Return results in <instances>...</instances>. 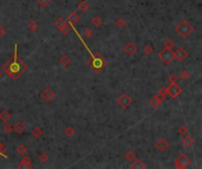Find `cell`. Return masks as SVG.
<instances>
[{
	"instance_id": "f546056e",
	"label": "cell",
	"mask_w": 202,
	"mask_h": 169,
	"mask_svg": "<svg viewBox=\"0 0 202 169\" xmlns=\"http://www.w3.org/2000/svg\"><path fill=\"white\" fill-rule=\"evenodd\" d=\"M91 22H92V25L95 27H101L102 22H103V19H102L99 15H95L92 20H91Z\"/></svg>"
},
{
	"instance_id": "44dd1931",
	"label": "cell",
	"mask_w": 202,
	"mask_h": 169,
	"mask_svg": "<svg viewBox=\"0 0 202 169\" xmlns=\"http://www.w3.org/2000/svg\"><path fill=\"white\" fill-rule=\"evenodd\" d=\"M162 104H163V102H162L160 99L157 98V95H155L154 98H151V100L149 101V104H150L153 108H155V109H156V108H158Z\"/></svg>"
},
{
	"instance_id": "2e32d148",
	"label": "cell",
	"mask_w": 202,
	"mask_h": 169,
	"mask_svg": "<svg viewBox=\"0 0 202 169\" xmlns=\"http://www.w3.org/2000/svg\"><path fill=\"white\" fill-rule=\"evenodd\" d=\"M79 20H81V18H79V15L77 14V12H72V13L69 15V18H67V22H69L71 26H74V25H76Z\"/></svg>"
},
{
	"instance_id": "1f68e13d",
	"label": "cell",
	"mask_w": 202,
	"mask_h": 169,
	"mask_svg": "<svg viewBox=\"0 0 202 169\" xmlns=\"http://www.w3.org/2000/svg\"><path fill=\"white\" fill-rule=\"evenodd\" d=\"M154 52V48H153V46L150 45H145L143 47V53L145 54V55H150L151 53Z\"/></svg>"
},
{
	"instance_id": "cb8c5ba5",
	"label": "cell",
	"mask_w": 202,
	"mask_h": 169,
	"mask_svg": "<svg viewBox=\"0 0 202 169\" xmlns=\"http://www.w3.org/2000/svg\"><path fill=\"white\" fill-rule=\"evenodd\" d=\"M43 129H41L40 127H36V128H33V130H32V136L34 137V139H37V140H39L41 136H43Z\"/></svg>"
},
{
	"instance_id": "f1b7e54d",
	"label": "cell",
	"mask_w": 202,
	"mask_h": 169,
	"mask_svg": "<svg viewBox=\"0 0 202 169\" xmlns=\"http://www.w3.org/2000/svg\"><path fill=\"white\" fill-rule=\"evenodd\" d=\"M179 77H180V79H181V80H183V81H188L189 79H190V77H191V74H190V73H189L187 69H182Z\"/></svg>"
},
{
	"instance_id": "74e56055",
	"label": "cell",
	"mask_w": 202,
	"mask_h": 169,
	"mask_svg": "<svg viewBox=\"0 0 202 169\" xmlns=\"http://www.w3.org/2000/svg\"><path fill=\"white\" fill-rule=\"evenodd\" d=\"M7 33V29L5 26H0V38H4L5 35H6Z\"/></svg>"
},
{
	"instance_id": "ffe728a7",
	"label": "cell",
	"mask_w": 202,
	"mask_h": 169,
	"mask_svg": "<svg viewBox=\"0 0 202 169\" xmlns=\"http://www.w3.org/2000/svg\"><path fill=\"white\" fill-rule=\"evenodd\" d=\"M115 25H116V27L118 29H122V28H124V27L127 26V20H125V18H123V17H118L117 19L115 20Z\"/></svg>"
},
{
	"instance_id": "d6986e66",
	"label": "cell",
	"mask_w": 202,
	"mask_h": 169,
	"mask_svg": "<svg viewBox=\"0 0 202 169\" xmlns=\"http://www.w3.org/2000/svg\"><path fill=\"white\" fill-rule=\"evenodd\" d=\"M13 130L17 133V134H24V132H25V124L24 122H21V121H18L17 124L13 126Z\"/></svg>"
},
{
	"instance_id": "277c9868",
	"label": "cell",
	"mask_w": 202,
	"mask_h": 169,
	"mask_svg": "<svg viewBox=\"0 0 202 169\" xmlns=\"http://www.w3.org/2000/svg\"><path fill=\"white\" fill-rule=\"evenodd\" d=\"M158 58L164 65H169L174 60V52H173L171 48H166L164 47L161 52L158 53Z\"/></svg>"
},
{
	"instance_id": "52a82bcc",
	"label": "cell",
	"mask_w": 202,
	"mask_h": 169,
	"mask_svg": "<svg viewBox=\"0 0 202 169\" xmlns=\"http://www.w3.org/2000/svg\"><path fill=\"white\" fill-rule=\"evenodd\" d=\"M117 104L122 109H127L130 104H133V99L130 98L128 94H122L121 96L117 99Z\"/></svg>"
},
{
	"instance_id": "8d00e7d4",
	"label": "cell",
	"mask_w": 202,
	"mask_h": 169,
	"mask_svg": "<svg viewBox=\"0 0 202 169\" xmlns=\"http://www.w3.org/2000/svg\"><path fill=\"white\" fill-rule=\"evenodd\" d=\"M38 1V4H39V6L41 7H46L50 5V2H51V0H37Z\"/></svg>"
},
{
	"instance_id": "4316f807",
	"label": "cell",
	"mask_w": 202,
	"mask_h": 169,
	"mask_svg": "<svg viewBox=\"0 0 202 169\" xmlns=\"http://www.w3.org/2000/svg\"><path fill=\"white\" fill-rule=\"evenodd\" d=\"M83 35L86 39H92L94 38V29H91L90 27H85L84 31H83Z\"/></svg>"
},
{
	"instance_id": "484cf974",
	"label": "cell",
	"mask_w": 202,
	"mask_h": 169,
	"mask_svg": "<svg viewBox=\"0 0 202 169\" xmlns=\"http://www.w3.org/2000/svg\"><path fill=\"white\" fill-rule=\"evenodd\" d=\"M70 58L67 57V55H61V58L58 59V64L59 65H61V66H64V67H66L69 64H70Z\"/></svg>"
},
{
	"instance_id": "6da1fadb",
	"label": "cell",
	"mask_w": 202,
	"mask_h": 169,
	"mask_svg": "<svg viewBox=\"0 0 202 169\" xmlns=\"http://www.w3.org/2000/svg\"><path fill=\"white\" fill-rule=\"evenodd\" d=\"M2 67H4V71L6 72L11 77V79H13V80H18L21 74L27 69L26 64L17 60V54H14V57L10 61L4 64Z\"/></svg>"
},
{
	"instance_id": "9a60e30c",
	"label": "cell",
	"mask_w": 202,
	"mask_h": 169,
	"mask_svg": "<svg viewBox=\"0 0 202 169\" xmlns=\"http://www.w3.org/2000/svg\"><path fill=\"white\" fill-rule=\"evenodd\" d=\"M89 8H90V4H89L86 0H82V1L78 2V5H77V10L81 11V12H83V13L88 12Z\"/></svg>"
},
{
	"instance_id": "9c48e42d",
	"label": "cell",
	"mask_w": 202,
	"mask_h": 169,
	"mask_svg": "<svg viewBox=\"0 0 202 169\" xmlns=\"http://www.w3.org/2000/svg\"><path fill=\"white\" fill-rule=\"evenodd\" d=\"M187 58H188V52L183 47L176 48L175 53H174V59H176L179 62H183Z\"/></svg>"
},
{
	"instance_id": "836d02e7",
	"label": "cell",
	"mask_w": 202,
	"mask_h": 169,
	"mask_svg": "<svg viewBox=\"0 0 202 169\" xmlns=\"http://www.w3.org/2000/svg\"><path fill=\"white\" fill-rule=\"evenodd\" d=\"M12 130H13V126H12V124H10L8 122H7V124H5V126H4V132H5L6 134H10V133H12Z\"/></svg>"
},
{
	"instance_id": "83f0119b",
	"label": "cell",
	"mask_w": 202,
	"mask_h": 169,
	"mask_svg": "<svg viewBox=\"0 0 202 169\" xmlns=\"http://www.w3.org/2000/svg\"><path fill=\"white\" fill-rule=\"evenodd\" d=\"M64 134H65V136H67V137H72V136H74V134H76V130H74V128L72 126H69V127H66V128L64 129Z\"/></svg>"
},
{
	"instance_id": "ac0fdd59",
	"label": "cell",
	"mask_w": 202,
	"mask_h": 169,
	"mask_svg": "<svg viewBox=\"0 0 202 169\" xmlns=\"http://www.w3.org/2000/svg\"><path fill=\"white\" fill-rule=\"evenodd\" d=\"M182 144H183L184 148H190V147L194 144V140H193V137L189 136L188 134L184 135V136H183V140H182Z\"/></svg>"
},
{
	"instance_id": "d590c367",
	"label": "cell",
	"mask_w": 202,
	"mask_h": 169,
	"mask_svg": "<svg viewBox=\"0 0 202 169\" xmlns=\"http://www.w3.org/2000/svg\"><path fill=\"white\" fill-rule=\"evenodd\" d=\"M177 80H179V77H177L176 74H174V73L169 75V82H170V84H176Z\"/></svg>"
},
{
	"instance_id": "603a6c76",
	"label": "cell",
	"mask_w": 202,
	"mask_h": 169,
	"mask_svg": "<svg viewBox=\"0 0 202 169\" xmlns=\"http://www.w3.org/2000/svg\"><path fill=\"white\" fill-rule=\"evenodd\" d=\"M17 153L20 156H25L27 153H28V148H27L25 144H19V146L17 147Z\"/></svg>"
},
{
	"instance_id": "e575fe53",
	"label": "cell",
	"mask_w": 202,
	"mask_h": 169,
	"mask_svg": "<svg viewBox=\"0 0 202 169\" xmlns=\"http://www.w3.org/2000/svg\"><path fill=\"white\" fill-rule=\"evenodd\" d=\"M179 134H180L181 136H184V135H187V134H188V129H187V127H184V126H181V127L179 128Z\"/></svg>"
},
{
	"instance_id": "f35d334b",
	"label": "cell",
	"mask_w": 202,
	"mask_h": 169,
	"mask_svg": "<svg viewBox=\"0 0 202 169\" xmlns=\"http://www.w3.org/2000/svg\"><path fill=\"white\" fill-rule=\"evenodd\" d=\"M6 147L4 146V144H1L0 143V155H2V156H6Z\"/></svg>"
},
{
	"instance_id": "8992f818",
	"label": "cell",
	"mask_w": 202,
	"mask_h": 169,
	"mask_svg": "<svg viewBox=\"0 0 202 169\" xmlns=\"http://www.w3.org/2000/svg\"><path fill=\"white\" fill-rule=\"evenodd\" d=\"M166 92H167V95H169L170 98L175 99L181 94L182 88L177 84H170V86H168L166 88Z\"/></svg>"
},
{
	"instance_id": "7c38bea8",
	"label": "cell",
	"mask_w": 202,
	"mask_h": 169,
	"mask_svg": "<svg viewBox=\"0 0 202 169\" xmlns=\"http://www.w3.org/2000/svg\"><path fill=\"white\" fill-rule=\"evenodd\" d=\"M32 167V160L27 156H23L20 163L18 164V168H31Z\"/></svg>"
},
{
	"instance_id": "e0dca14e",
	"label": "cell",
	"mask_w": 202,
	"mask_h": 169,
	"mask_svg": "<svg viewBox=\"0 0 202 169\" xmlns=\"http://www.w3.org/2000/svg\"><path fill=\"white\" fill-rule=\"evenodd\" d=\"M11 117H12L11 113L8 111H6V109H2V111L0 112V121H2L4 124H7L11 120Z\"/></svg>"
},
{
	"instance_id": "4dcf8cb0",
	"label": "cell",
	"mask_w": 202,
	"mask_h": 169,
	"mask_svg": "<svg viewBox=\"0 0 202 169\" xmlns=\"http://www.w3.org/2000/svg\"><path fill=\"white\" fill-rule=\"evenodd\" d=\"M38 159H39V161H40L41 163H46L48 160H50V157H48V155H47L46 153H40L39 154V156H38Z\"/></svg>"
},
{
	"instance_id": "30bf717a",
	"label": "cell",
	"mask_w": 202,
	"mask_h": 169,
	"mask_svg": "<svg viewBox=\"0 0 202 169\" xmlns=\"http://www.w3.org/2000/svg\"><path fill=\"white\" fill-rule=\"evenodd\" d=\"M155 147L160 150V151H166V150L169 149L170 143H169V141L167 140V139H164V137H160V139L155 142Z\"/></svg>"
},
{
	"instance_id": "3957f363",
	"label": "cell",
	"mask_w": 202,
	"mask_h": 169,
	"mask_svg": "<svg viewBox=\"0 0 202 169\" xmlns=\"http://www.w3.org/2000/svg\"><path fill=\"white\" fill-rule=\"evenodd\" d=\"M88 66L90 69H92L96 73H99L104 68V66H105V60L102 58V55L96 53L94 59L88 60Z\"/></svg>"
},
{
	"instance_id": "7402d4cb",
	"label": "cell",
	"mask_w": 202,
	"mask_h": 169,
	"mask_svg": "<svg viewBox=\"0 0 202 169\" xmlns=\"http://www.w3.org/2000/svg\"><path fill=\"white\" fill-rule=\"evenodd\" d=\"M27 27H28V29L31 32H37L39 29V22L37 20H32V21H30V24H28Z\"/></svg>"
},
{
	"instance_id": "ab89813d",
	"label": "cell",
	"mask_w": 202,
	"mask_h": 169,
	"mask_svg": "<svg viewBox=\"0 0 202 169\" xmlns=\"http://www.w3.org/2000/svg\"><path fill=\"white\" fill-rule=\"evenodd\" d=\"M2 75H4V74H2V72H1V71H0V79H1V78H2Z\"/></svg>"
},
{
	"instance_id": "4fadbf2b",
	"label": "cell",
	"mask_w": 202,
	"mask_h": 169,
	"mask_svg": "<svg viewBox=\"0 0 202 169\" xmlns=\"http://www.w3.org/2000/svg\"><path fill=\"white\" fill-rule=\"evenodd\" d=\"M67 25V21L63 17H59V18H57L56 19V21H54V27L58 29V31H61V29H63L64 27Z\"/></svg>"
},
{
	"instance_id": "ba28073f",
	"label": "cell",
	"mask_w": 202,
	"mask_h": 169,
	"mask_svg": "<svg viewBox=\"0 0 202 169\" xmlns=\"http://www.w3.org/2000/svg\"><path fill=\"white\" fill-rule=\"evenodd\" d=\"M54 96H56V93L51 88H48V87L45 88L40 94V99L43 101H45V102H51L54 99Z\"/></svg>"
},
{
	"instance_id": "5bb4252c",
	"label": "cell",
	"mask_w": 202,
	"mask_h": 169,
	"mask_svg": "<svg viewBox=\"0 0 202 169\" xmlns=\"http://www.w3.org/2000/svg\"><path fill=\"white\" fill-rule=\"evenodd\" d=\"M130 168L131 169H145L147 168V164H144L143 161H141L140 159H135L134 161L131 162Z\"/></svg>"
},
{
	"instance_id": "d4e9b609",
	"label": "cell",
	"mask_w": 202,
	"mask_h": 169,
	"mask_svg": "<svg viewBox=\"0 0 202 169\" xmlns=\"http://www.w3.org/2000/svg\"><path fill=\"white\" fill-rule=\"evenodd\" d=\"M124 159H125L128 162H133L135 159H136V154H135L134 150H128V151L124 154Z\"/></svg>"
},
{
	"instance_id": "5b68a950",
	"label": "cell",
	"mask_w": 202,
	"mask_h": 169,
	"mask_svg": "<svg viewBox=\"0 0 202 169\" xmlns=\"http://www.w3.org/2000/svg\"><path fill=\"white\" fill-rule=\"evenodd\" d=\"M190 166V160L186 154H180L177 156V159L175 160V167L180 169L188 168Z\"/></svg>"
},
{
	"instance_id": "8fae6325",
	"label": "cell",
	"mask_w": 202,
	"mask_h": 169,
	"mask_svg": "<svg viewBox=\"0 0 202 169\" xmlns=\"http://www.w3.org/2000/svg\"><path fill=\"white\" fill-rule=\"evenodd\" d=\"M137 49H138V47H137V45H136L135 42H133V41H130V42H128L127 45L124 46V51H125V53H127L128 55H134V54H136V53H137Z\"/></svg>"
},
{
	"instance_id": "7a4b0ae2",
	"label": "cell",
	"mask_w": 202,
	"mask_h": 169,
	"mask_svg": "<svg viewBox=\"0 0 202 169\" xmlns=\"http://www.w3.org/2000/svg\"><path fill=\"white\" fill-rule=\"evenodd\" d=\"M175 29H176V32H177V34H179L181 38H183V39H187L189 35L193 33V31H194L193 26L189 24L187 20H181L180 24L176 26Z\"/></svg>"
},
{
	"instance_id": "d6a6232c",
	"label": "cell",
	"mask_w": 202,
	"mask_h": 169,
	"mask_svg": "<svg viewBox=\"0 0 202 169\" xmlns=\"http://www.w3.org/2000/svg\"><path fill=\"white\" fill-rule=\"evenodd\" d=\"M174 46H175V44H174L173 40L166 39V41H164V47H166V48H174Z\"/></svg>"
}]
</instances>
